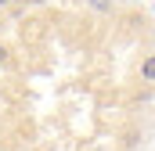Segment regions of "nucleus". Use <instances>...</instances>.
I'll list each match as a JSON object with an SVG mask.
<instances>
[{
	"mask_svg": "<svg viewBox=\"0 0 155 151\" xmlns=\"http://www.w3.org/2000/svg\"><path fill=\"white\" fill-rule=\"evenodd\" d=\"M141 79H144V83H152V79H155V58H152V54L141 61Z\"/></svg>",
	"mask_w": 155,
	"mask_h": 151,
	"instance_id": "1",
	"label": "nucleus"
},
{
	"mask_svg": "<svg viewBox=\"0 0 155 151\" xmlns=\"http://www.w3.org/2000/svg\"><path fill=\"white\" fill-rule=\"evenodd\" d=\"M94 11H101V14H112V0H87Z\"/></svg>",
	"mask_w": 155,
	"mask_h": 151,
	"instance_id": "2",
	"label": "nucleus"
},
{
	"mask_svg": "<svg viewBox=\"0 0 155 151\" xmlns=\"http://www.w3.org/2000/svg\"><path fill=\"white\" fill-rule=\"evenodd\" d=\"M123 144H126V148H137V144H141V133H126V140H123Z\"/></svg>",
	"mask_w": 155,
	"mask_h": 151,
	"instance_id": "3",
	"label": "nucleus"
},
{
	"mask_svg": "<svg viewBox=\"0 0 155 151\" xmlns=\"http://www.w3.org/2000/svg\"><path fill=\"white\" fill-rule=\"evenodd\" d=\"M0 65H7V47L0 43Z\"/></svg>",
	"mask_w": 155,
	"mask_h": 151,
	"instance_id": "4",
	"label": "nucleus"
},
{
	"mask_svg": "<svg viewBox=\"0 0 155 151\" xmlns=\"http://www.w3.org/2000/svg\"><path fill=\"white\" fill-rule=\"evenodd\" d=\"M33 4H43V0H33Z\"/></svg>",
	"mask_w": 155,
	"mask_h": 151,
	"instance_id": "5",
	"label": "nucleus"
}]
</instances>
